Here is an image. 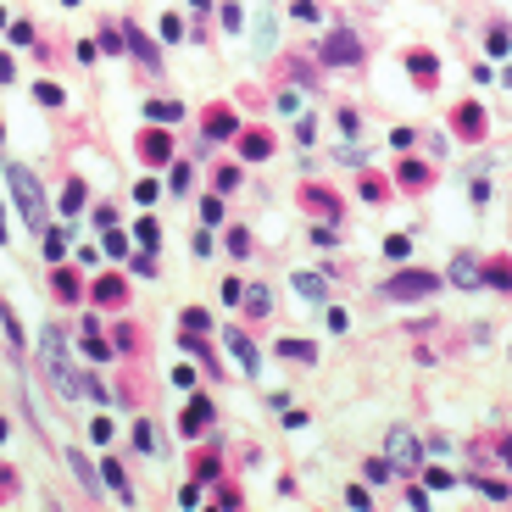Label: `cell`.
I'll list each match as a JSON object with an SVG mask.
<instances>
[{"label": "cell", "mask_w": 512, "mask_h": 512, "mask_svg": "<svg viewBox=\"0 0 512 512\" xmlns=\"http://www.w3.org/2000/svg\"><path fill=\"white\" fill-rule=\"evenodd\" d=\"M6 184H11V201L28 228H45V195H39V178L22 167V162H6Z\"/></svg>", "instance_id": "obj_1"}, {"label": "cell", "mask_w": 512, "mask_h": 512, "mask_svg": "<svg viewBox=\"0 0 512 512\" xmlns=\"http://www.w3.org/2000/svg\"><path fill=\"white\" fill-rule=\"evenodd\" d=\"M45 373H51V384H56V395H67V401H73L78 390H84V379H78V367L67 362V340H62V329H45Z\"/></svg>", "instance_id": "obj_2"}, {"label": "cell", "mask_w": 512, "mask_h": 512, "mask_svg": "<svg viewBox=\"0 0 512 512\" xmlns=\"http://www.w3.org/2000/svg\"><path fill=\"white\" fill-rule=\"evenodd\" d=\"M435 290H440V279L429 273V268H407V273H395V279L384 284L390 301H429Z\"/></svg>", "instance_id": "obj_3"}, {"label": "cell", "mask_w": 512, "mask_h": 512, "mask_svg": "<svg viewBox=\"0 0 512 512\" xmlns=\"http://www.w3.org/2000/svg\"><path fill=\"white\" fill-rule=\"evenodd\" d=\"M323 56H329L334 67H357V62H362V39H357L351 28H334V34L323 39Z\"/></svg>", "instance_id": "obj_4"}, {"label": "cell", "mask_w": 512, "mask_h": 512, "mask_svg": "<svg viewBox=\"0 0 512 512\" xmlns=\"http://www.w3.org/2000/svg\"><path fill=\"white\" fill-rule=\"evenodd\" d=\"M384 445H390V462H395V468H424V445H418L412 429H401V424H395Z\"/></svg>", "instance_id": "obj_5"}, {"label": "cell", "mask_w": 512, "mask_h": 512, "mask_svg": "<svg viewBox=\"0 0 512 512\" xmlns=\"http://www.w3.org/2000/svg\"><path fill=\"white\" fill-rule=\"evenodd\" d=\"M223 340H228V351H234V362L245 367V373H256V346L239 334V329H223Z\"/></svg>", "instance_id": "obj_6"}, {"label": "cell", "mask_w": 512, "mask_h": 512, "mask_svg": "<svg viewBox=\"0 0 512 512\" xmlns=\"http://www.w3.org/2000/svg\"><path fill=\"white\" fill-rule=\"evenodd\" d=\"M479 284H490V290H512V262H507V256H496L490 268H479Z\"/></svg>", "instance_id": "obj_7"}, {"label": "cell", "mask_w": 512, "mask_h": 512, "mask_svg": "<svg viewBox=\"0 0 512 512\" xmlns=\"http://www.w3.org/2000/svg\"><path fill=\"white\" fill-rule=\"evenodd\" d=\"M201 429H212V401H190V412H184V435H201Z\"/></svg>", "instance_id": "obj_8"}, {"label": "cell", "mask_w": 512, "mask_h": 512, "mask_svg": "<svg viewBox=\"0 0 512 512\" xmlns=\"http://www.w3.org/2000/svg\"><path fill=\"white\" fill-rule=\"evenodd\" d=\"M279 357L284 362H317V346L312 340H279Z\"/></svg>", "instance_id": "obj_9"}, {"label": "cell", "mask_w": 512, "mask_h": 512, "mask_svg": "<svg viewBox=\"0 0 512 512\" xmlns=\"http://www.w3.org/2000/svg\"><path fill=\"white\" fill-rule=\"evenodd\" d=\"M451 284H462V290H473V284H479V262H468V256H457V262H451Z\"/></svg>", "instance_id": "obj_10"}, {"label": "cell", "mask_w": 512, "mask_h": 512, "mask_svg": "<svg viewBox=\"0 0 512 512\" xmlns=\"http://www.w3.org/2000/svg\"><path fill=\"white\" fill-rule=\"evenodd\" d=\"M295 290L306 295V301H323V295H329V279H323V273H301V279H295Z\"/></svg>", "instance_id": "obj_11"}, {"label": "cell", "mask_w": 512, "mask_h": 512, "mask_svg": "<svg viewBox=\"0 0 512 512\" xmlns=\"http://www.w3.org/2000/svg\"><path fill=\"white\" fill-rule=\"evenodd\" d=\"M239 301H245V312H256V317H262V312H268V306H273V295L262 290V284H251V290L239 295Z\"/></svg>", "instance_id": "obj_12"}, {"label": "cell", "mask_w": 512, "mask_h": 512, "mask_svg": "<svg viewBox=\"0 0 512 512\" xmlns=\"http://www.w3.org/2000/svg\"><path fill=\"white\" fill-rule=\"evenodd\" d=\"M129 45H134V56H140V62H150V67H156V45H150L140 28H129Z\"/></svg>", "instance_id": "obj_13"}, {"label": "cell", "mask_w": 512, "mask_h": 512, "mask_svg": "<svg viewBox=\"0 0 512 512\" xmlns=\"http://www.w3.org/2000/svg\"><path fill=\"white\" fill-rule=\"evenodd\" d=\"M407 251H412V239H407V234H390V239H384V256H390V262H401Z\"/></svg>", "instance_id": "obj_14"}, {"label": "cell", "mask_w": 512, "mask_h": 512, "mask_svg": "<svg viewBox=\"0 0 512 512\" xmlns=\"http://www.w3.org/2000/svg\"><path fill=\"white\" fill-rule=\"evenodd\" d=\"M412 78H424V84H435V56H424V51H418V56H412Z\"/></svg>", "instance_id": "obj_15"}, {"label": "cell", "mask_w": 512, "mask_h": 512, "mask_svg": "<svg viewBox=\"0 0 512 512\" xmlns=\"http://www.w3.org/2000/svg\"><path fill=\"white\" fill-rule=\"evenodd\" d=\"M239 156H251V162H262V156H268V134H251V140H245V150H239Z\"/></svg>", "instance_id": "obj_16"}, {"label": "cell", "mask_w": 512, "mask_h": 512, "mask_svg": "<svg viewBox=\"0 0 512 512\" xmlns=\"http://www.w3.org/2000/svg\"><path fill=\"white\" fill-rule=\"evenodd\" d=\"M0 323H6V334H11V346H22V329H17V312H11V306H0Z\"/></svg>", "instance_id": "obj_17"}, {"label": "cell", "mask_w": 512, "mask_h": 512, "mask_svg": "<svg viewBox=\"0 0 512 512\" xmlns=\"http://www.w3.org/2000/svg\"><path fill=\"white\" fill-rule=\"evenodd\" d=\"M167 150H173V145L156 134V140H145V162H167Z\"/></svg>", "instance_id": "obj_18"}, {"label": "cell", "mask_w": 512, "mask_h": 512, "mask_svg": "<svg viewBox=\"0 0 512 512\" xmlns=\"http://www.w3.org/2000/svg\"><path fill=\"white\" fill-rule=\"evenodd\" d=\"M84 206V184H67V195H62V212H78Z\"/></svg>", "instance_id": "obj_19"}, {"label": "cell", "mask_w": 512, "mask_h": 512, "mask_svg": "<svg viewBox=\"0 0 512 512\" xmlns=\"http://www.w3.org/2000/svg\"><path fill=\"white\" fill-rule=\"evenodd\" d=\"M34 95H39V100H45V106H62V89H56V84H39V89H34Z\"/></svg>", "instance_id": "obj_20"}, {"label": "cell", "mask_w": 512, "mask_h": 512, "mask_svg": "<svg viewBox=\"0 0 512 512\" xmlns=\"http://www.w3.org/2000/svg\"><path fill=\"white\" fill-rule=\"evenodd\" d=\"M228 251H234V256H245V251H251V239H245V228H234V234H228Z\"/></svg>", "instance_id": "obj_21"}, {"label": "cell", "mask_w": 512, "mask_h": 512, "mask_svg": "<svg viewBox=\"0 0 512 512\" xmlns=\"http://www.w3.org/2000/svg\"><path fill=\"white\" fill-rule=\"evenodd\" d=\"M62 239H67V234H51V239H45V256H51V262H62V251H67Z\"/></svg>", "instance_id": "obj_22"}, {"label": "cell", "mask_w": 512, "mask_h": 512, "mask_svg": "<svg viewBox=\"0 0 512 512\" xmlns=\"http://www.w3.org/2000/svg\"><path fill=\"white\" fill-rule=\"evenodd\" d=\"M507 45H512L507 28H490V51H496V56H507Z\"/></svg>", "instance_id": "obj_23"}, {"label": "cell", "mask_w": 512, "mask_h": 512, "mask_svg": "<svg viewBox=\"0 0 512 512\" xmlns=\"http://www.w3.org/2000/svg\"><path fill=\"white\" fill-rule=\"evenodd\" d=\"M150 117H162V123H173V117H178V106H173V100H162V106H145Z\"/></svg>", "instance_id": "obj_24"}, {"label": "cell", "mask_w": 512, "mask_h": 512, "mask_svg": "<svg viewBox=\"0 0 512 512\" xmlns=\"http://www.w3.org/2000/svg\"><path fill=\"white\" fill-rule=\"evenodd\" d=\"M156 239H162V234H156V223H140V245H145V251H156Z\"/></svg>", "instance_id": "obj_25"}]
</instances>
